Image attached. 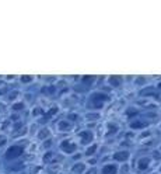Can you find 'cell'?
Segmentation results:
<instances>
[{"mask_svg":"<svg viewBox=\"0 0 161 174\" xmlns=\"http://www.w3.org/2000/svg\"><path fill=\"white\" fill-rule=\"evenodd\" d=\"M23 153H24V146H21V145H13V146H10V148L4 152V159L6 160H16L20 156H23Z\"/></svg>","mask_w":161,"mask_h":174,"instance_id":"obj_1","label":"cell"},{"mask_svg":"<svg viewBox=\"0 0 161 174\" xmlns=\"http://www.w3.org/2000/svg\"><path fill=\"white\" fill-rule=\"evenodd\" d=\"M77 149V145L74 143V142L69 141V139H66V141H62L60 142V150L63 152V153H74V150Z\"/></svg>","mask_w":161,"mask_h":174,"instance_id":"obj_2","label":"cell"},{"mask_svg":"<svg viewBox=\"0 0 161 174\" xmlns=\"http://www.w3.org/2000/svg\"><path fill=\"white\" fill-rule=\"evenodd\" d=\"M129 152H126V150H122V152H116L115 154H114V159L115 160H118V161H126L129 159Z\"/></svg>","mask_w":161,"mask_h":174,"instance_id":"obj_3","label":"cell"},{"mask_svg":"<svg viewBox=\"0 0 161 174\" xmlns=\"http://www.w3.org/2000/svg\"><path fill=\"white\" fill-rule=\"evenodd\" d=\"M118 173V167L115 164H105L102 167V174H116Z\"/></svg>","mask_w":161,"mask_h":174,"instance_id":"obj_4","label":"cell"},{"mask_svg":"<svg viewBox=\"0 0 161 174\" xmlns=\"http://www.w3.org/2000/svg\"><path fill=\"white\" fill-rule=\"evenodd\" d=\"M148 164H150V159H147V157H143V159H140L139 160V163H137V168L139 170H146V168L148 167Z\"/></svg>","mask_w":161,"mask_h":174,"instance_id":"obj_5","label":"cell"},{"mask_svg":"<svg viewBox=\"0 0 161 174\" xmlns=\"http://www.w3.org/2000/svg\"><path fill=\"white\" fill-rule=\"evenodd\" d=\"M80 136H81V142L83 143H88V142H91L92 141V133L91 132H88V131H86V132H81L80 133Z\"/></svg>","mask_w":161,"mask_h":174,"instance_id":"obj_6","label":"cell"},{"mask_svg":"<svg viewBox=\"0 0 161 174\" xmlns=\"http://www.w3.org/2000/svg\"><path fill=\"white\" fill-rule=\"evenodd\" d=\"M91 100L94 102H97V101H107V100H109V97L107 94H102V93H97V94H94L91 97Z\"/></svg>","mask_w":161,"mask_h":174,"instance_id":"obj_7","label":"cell"},{"mask_svg":"<svg viewBox=\"0 0 161 174\" xmlns=\"http://www.w3.org/2000/svg\"><path fill=\"white\" fill-rule=\"evenodd\" d=\"M49 129L48 128H43V129H41L39 131V133H38V139H41V141H43V139H46L48 136H49Z\"/></svg>","mask_w":161,"mask_h":174,"instance_id":"obj_8","label":"cell"},{"mask_svg":"<svg viewBox=\"0 0 161 174\" xmlns=\"http://www.w3.org/2000/svg\"><path fill=\"white\" fill-rule=\"evenodd\" d=\"M24 107H25V104H24L23 101H18V102H14V104L11 105V110H13V111H21V110H24Z\"/></svg>","mask_w":161,"mask_h":174,"instance_id":"obj_9","label":"cell"},{"mask_svg":"<svg viewBox=\"0 0 161 174\" xmlns=\"http://www.w3.org/2000/svg\"><path fill=\"white\" fill-rule=\"evenodd\" d=\"M108 82L111 83V84H114V86H115V87H116V86H119V84H121V83H122V80L119 79L118 76H111V77H109V79H108Z\"/></svg>","mask_w":161,"mask_h":174,"instance_id":"obj_10","label":"cell"},{"mask_svg":"<svg viewBox=\"0 0 161 174\" xmlns=\"http://www.w3.org/2000/svg\"><path fill=\"white\" fill-rule=\"evenodd\" d=\"M98 149V145H92V146H90V148L86 149V156H91L94 152Z\"/></svg>","mask_w":161,"mask_h":174,"instance_id":"obj_11","label":"cell"},{"mask_svg":"<svg viewBox=\"0 0 161 174\" xmlns=\"http://www.w3.org/2000/svg\"><path fill=\"white\" fill-rule=\"evenodd\" d=\"M34 80V76H28V75H24L20 77V82L21 83H31Z\"/></svg>","mask_w":161,"mask_h":174,"instance_id":"obj_12","label":"cell"},{"mask_svg":"<svg viewBox=\"0 0 161 174\" xmlns=\"http://www.w3.org/2000/svg\"><path fill=\"white\" fill-rule=\"evenodd\" d=\"M58 126H59L60 131H67V129L70 128V124H69V122H66V121H62V122H59Z\"/></svg>","mask_w":161,"mask_h":174,"instance_id":"obj_13","label":"cell"},{"mask_svg":"<svg viewBox=\"0 0 161 174\" xmlns=\"http://www.w3.org/2000/svg\"><path fill=\"white\" fill-rule=\"evenodd\" d=\"M86 168V166L84 164H81V163H79V164H76V166H73V171H76V173H81L83 170Z\"/></svg>","mask_w":161,"mask_h":174,"instance_id":"obj_14","label":"cell"},{"mask_svg":"<svg viewBox=\"0 0 161 174\" xmlns=\"http://www.w3.org/2000/svg\"><path fill=\"white\" fill-rule=\"evenodd\" d=\"M147 124H140V121H136V122H132L130 124V128L136 129V128H144Z\"/></svg>","mask_w":161,"mask_h":174,"instance_id":"obj_15","label":"cell"},{"mask_svg":"<svg viewBox=\"0 0 161 174\" xmlns=\"http://www.w3.org/2000/svg\"><path fill=\"white\" fill-rule=\"evenodd\" d=\"M115 131H116V125H114V124L109 122L108 124V133L112 135V133H115Z\"/></svg>","mask_w":161,"mask_h":174,"instance_id":"obj_16","label":"cell"},{"mask_svg":"<svg viewBox=\"0 0 161 174\" xmlns=\"http://www.w3.org/2000/svg\"><path fill=\"white\" fill-rule=\"evenodd\" d=\"M6 143H7V138H6V136H3V135H0V148L4 146Z\"/></svg>","mask_w":161,"mask_h":174,"instance_id":"obj_17","label":"cell"},{"mask_svg":"<svg viewBox=\"0 0 161 174\" xmlns=\"http://www.w3.org/2000/svg\"><path fill=\"white\" fill-rule=\"evenodd\" d=\"M39 114H42V110H41V108H34L32 115H39Z\"/></svg>","mask_w":161,"mask_h":174,"instance_id":"obj_18","label":"cell"},{"mask_svg":"<svg viewBox=\"0 0 161 174\" xmlns=\"http://www.w3.org/2000/svg\"><path fill=\"white\" fill-rule=\"evenodd\" d=\"M17 95H18V93H17V91H16V93H11V94L9 95V100H11V101H13V100L16 99Z\"/></svg>","mask_w":161,"mask_h":174,"instance_id":"obj_19","label":"cell"},{"mask_svg":"<svg viewBox=\"0 0 161 174\" xmlns=\"http://www.w3.org/2000/svg\"><path fill=\"white\" fill-rule=\"evenodd\" d=\"M86 174H97V170L95 168H91V170H90L88 173H86Z\"/></svg>","mask_w":161,"mask_h":174,"instance_id":"obj_20","label":"cell"},{"mask_svg":"<svg viewBox=\"0 0 161 174\" xmlns=\"http://www.w3.org/2000/svg\"><path fill=\"white\" fill-rule=\"evenodd\" d=\"M49 145H51V139H49V141H46V142H45V148H49Z\"/></svg>","mask_w":161,"mask_h":174,"instance_id":"obj_21","label":"cell"},{"mask_svg":"<svg viewBox=\"0 0 161 174\" xmlns=\"http://www.w3.org/2000/svg\"><path fill=\"white\" fill-rule=\"evenodd\" d=\"M2 89H3V87H2ZM7 90L6 89H3V90H0V94H4V93H6Z\"/></svg>","mask_w":161,"mask_h":174,"instance_id":"obj_22","label":"cell"},{"mask_svg":"<svg viewBox=\"0 0 161 174\" xmlns=\"http://www.w3.org/2000/svg\"><path fill=\"white\" fill-rule=\"evenodd\" d=\"M4 108V105L3 104H0V112H2V110H3Z\"/></svg>","mask_w":161,"mask_h":174,"instance_id":"obj_23","label":"cell"},{"mask_svg":"<svg viewBox=\"0 0 161 174\" xmlns=\"http://www.w3.org/2000/svg\"><path fill=\"white\" fill-rule=\"evenodd\" d=\"M160 171H161V168H160Z\"/></svg>","mask_w":161,"mask_h":174,"instance_id":"obj_24","label":"cell"}]
</instances>
